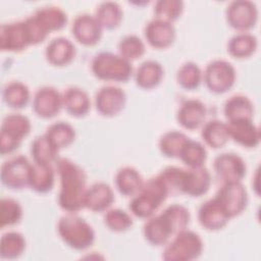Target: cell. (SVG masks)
Returning a JSON list of instances; mask_svg holds the SVG:
<instances>
[{"mask_svg":"<svg viewBox=\"0 0 261 261\" xmlns=\"http://www.w3.org/2000/svg\"><path fill=\"white\" fill-rule=\"evenodd\" d=\"M60 178L58 195L59 206L69 213L85 208L87 193V175L85 170L67 158H59L56 162Z\"/></svg>","mask_w":261,"mask_h":261,"instance_id":"obj_1","label":"cell"},{"mask_svg":"<svg viewBox=\"0 0 261 261\" xmlns=\"http://www.w3.org/2000/svg\"><path fill=\"white\" fill-rule=\"evenodd\" d=\"M190 220V212L185 206L172 204L159 215L148 218L143 229L144 237L153 246H163L172 237L187 229Z\"/></svg>","mask_w":261,"mask_h":261,"instance_id":"obj_2","label":"cell"},{"mask_svg":"<svg viewBox=\"0 0 261 261\" xmlns=\"http://www.w3.org/2000/svg\"><path fill=\"white\" fill-rule=\"evenodd\" d=\"M168 192L158 175L144 182L141 191L129 203L132 213L139 218H150L168 197Z\"/></svg>","mask_w":261,"mask_h":261,"instance_id":"obj_3","label":"cell"},{"mask_svg":"<svg viewBox=\"0 0 261 261\" xmlns=\"http://www.w3.org/2000/svg\"><path fill=\"white\" fill-rule=\"evenodd\" d=\"M93 74L106 82H127L133 75L134 68L130 61L119 54L111 52H100L94 56L91 62Z\"/></svg>","mask_w":261,"mask_h":261,"instance_id":"obj_4","label":"cell"},{"mask_svg":"<svg viewBox=\"0 0 261 261\" xmlns=\"http://www.w3.org/2000/svg\"><path fill=\"white\" fill-rule=\"evenodd\" d=\"M57 230L61 240L68 247L77 251L89 249L95 242L93 227L76 215L62 216L58 221Z\"/></svg>","mask_w":261,"mask_h":261,"instance_id":"obj_5","label":"cell"},{"mask_svg":"<svg viewBox=\"0 0 261 261\" xmlns=\"http://www.w3.org/2000/svg\"><path fill=\"white\" fill-rule=\"evenodd\" d=\"M202 239L195 231L185 229L175 234L165 247L162 258L166 261H192L203 252Z\"/></svg>","mask_w":261,"mask_h":261,"instance_id":"obj_6","label":"cell"},{"mask_svg":"<svg viewBox=\"0 0 261 261\" xmlns=\"http://www.w3.org/2000/svg\"><path fill=\"white\" fill-rule=\"evenodd\" d=\"M32 128L29 117L20 113H11L3 118L0 132V152L7 155L19 148L22 140Z\"/></svg>","mask_w":261,"mask_h":261,"instance_id":"obj_7","label":"cell"},{"mask_svg":"<svg viewBox=\"0 0 261 261\" xmlns=\"http://www.w3.org/2000/svg\"><path fill=\"white\" fill-rule=\"evenodd\" d=\"M236 69L231 63L217 59L211 61L205 68L203 80L210 92L223 94L229 91L236 83Z\"/></svg>","mask_w":261,"mask_h":261,"instance_id":"obj_8","label":"cell"},{"mask_svg":"<svg viewBox=\"0 0 261 261\" xmlns=\"http://www.w3.org/2000/svg\"><path fill=\"white\" fill-rule=\"evenodd\" d=\"M225 16L230 28L240 33H247L256 25L258 10L256 5L251 1L237 0L228 4Z\"/></svg>","mask_w":261,"mask_h":261,"instance_id":"obj_9","label":"cell"},{"mask_svg":"<svg viewBox=\"0 0 261 261\" xmlns=\"http://www.w3.org/2000/svg\"><path fill=\"white\" fill-rule=\"evenodd\" d=\"M229 218L240 215L247 207L248 193L242 181L224 182L215 195Z\"/></svg>","mask_w":261,"mask_h":261,"instance_id":"obj_10","label":"cell"},{"mask_svg":"<svg viewBox=\"0 0 261 261\" xmlns=\"http://www.w3.org/2000/svg\"><path fill=\"white\" fill-rule=\"evenodd\" d=\"M32 163L24 156H15L5 161L1 166V181L11 190H21L29 186Z\"/></svg>","mask_w":261,"mask_h":261,"instance_id":"obj_11","label":"cell"},{"mask_svg":"<svg viewBox=\"0 0 261 261\" xmlns=\"http://www.w3.org/2000/svg\"><path fill=\"white\" fill-rule=\"evenodd\" d=\"M125 92L116 86L108 85L98 90L95 96L97 111L106 117H112L122 111L125 106Z\"/></svg>","mask_w":261,"mask_h":261,"instance_id":"obj_12","label":"cell"},{"mask_svg":"<svg viewBox=\"0 0 261 261\" xmlns=\"http://www.w3.org/2000/svg\"><path fill=\"white\" fill-rule=\"evenodd\" d=\"M216 176L224 182L242 181L247 172V166L242 157L234 153H222L214 159Z\"/></svg>","mask_w":261,"mask_h":261,"instance_id":"obj_13","label":"cell"},{"mask_svg":"<svg viewBox=\"0 0 261 261\" xmlns=\"http://www.w3.org/2000/svg\"><path fill=\"white\" fill-rule=\"evenodd\" d=\"M62 107V95L53 87H42L34 95L33 110L39 117L52 118L60 112Z\"/></svg>","mask_w":261,"mask_h":261,"instance_id":"obj_14","label":"cell"},{"mask_svg":"<svg viewBox=\"0 0 261 261\" xmlns=\"http://www.w3.org/2000/svg\"><path fill=\"white\" fill-rule=\"evenodd\" d=\"M31 45L24 21L4 23L0 28V48L2 51L19 52Z\"/></svg>","mask_w":261,"mask_h":261,"instance_id":"obj_15","label":"cell"},{"mask_svg":"<svg viewBox=\"0 0 261 261\" xmlns=\"http://www.w3.org/2000/svg\"><path fill=\"white\" fill-rule=\"evenodd\" d=\"M102 27L94 15L79 14L72 22L71 32L74 39L82 45L94 46L102 37Z\"/></svg>","mask_w":261,"mask_h":261,"instance_id":"obj_16","label":"cell"},{"mask_svg":"<svg viewBox=\"0 0 261 261\" xmlns=\"http://www.w3.org/2000/svg\"><path fill=\"white\" fill-rule=\"evenodd\" d=\"M144 35L151 47L165 49L174 42L175 29L171 22L155 17L146 24Z\"/></svg>","mask_w":261,"mask_h":261,"instance_id":"obj_17","label":"cell"},{"mask_svg":"<svg viewBox=\"0 0 261 261\" xmlns=\"http://www.w3.org/2000/svg\"><path fill=\"white\" fill-rule=\"evenodd\" d=\"M229 216L215 199L205 201L198 210V220L207 230L215 231L223 228L229 221Z\"/></svg>","mask_w":261,"mask_h":261,"instance_id":"obj_18","label":"cell"},{"mask_svg":"<svg viewBox=\"0 0 261 261\" xmlns=\"http://www.w3.org/2000/svg\"><path fill=\"white\" fill-rule=\"evenodd\" d=\"M229 139L246 148H255L260 143V130L252 119H239L227 122Z\"/></svg>","mask_w":261,"mask_h":261,"instance_id":"obj_19","label":"cell"},{"mask_svg":"<svg viewBox=\"0 0 261 261\" xmlns=\"http://www.w3.org/2000/svg\"><path fill=\"white\" fill-rule=\"evenodd\" d=\"M207 109L204 103L198 99L185 101L178 108L176 119L186 129H196L200 127L206 118Z\"/></svg>","mask_w":261,"mask_h":261,"instance_id":"obj_20","label":"cell"},{"mask_svg":"<svg viewBox=\"0 0 261 261\" xmlns=\"http://www.w3.org/2000/svg\"><path fill=\"white\" fill-rule=\"evenodd\" d=\"M211 185V175L204 166L186 169L182 194L191 197H200L206 194Z\"/></svg>","mask_w":261,"mask_h":261,"instance_id":"obj_21","label":"cell"},{"mask_svg":"<svg viewBox=\"0 0 261 261\" xmlns=\"http://www.w3.org/2000/svg\"><path fill=\"white\" fill-rule=\"evenodd\" d=\"M47 61L54 66H65L75 57V47L66 38H55L46 47Z\"/></svg>","mask_w":261,"mask_h":261,"instance_id":"obj_22","label":"cell"},{"mask_svg":"<svg viewBox=\"0 0 261 261\" xmlns=\"http://www.w3.org/2000/svg\"><path fill=\"white\" fill-rule=\"evenodd\" d=\"M114 202V194L110 186L99 181L87 189L85 208L93 212L106 211Z\"/></svg>","mask_w":261,"mask_h":261,"instance_id":"obj_23","label":"cell"},{"mask_svg":"<svg viewBox=\"0 0 261 261\" xmlns=\"http://www.w3.org/2000/svg\"><path fill=\"white\" fill-rule=\"evenodd\" d=\"M63 107L67 113L74 117H83L91 108V101L86 91L77 87H70L62 94Z\"/></svg>","mask_w":261,"mask_h":261,"instance_id":"obj_24","label":"cell"},{"mask_svg":"<svg viewBox=\"0 0 261 261\" xmlns=\"http://www.w3.org/2000/svg\"><path fill=\"white\" fill-rule=\"evenodd\" d=\"M55 172L51 164L33 163L30 170L29 187L37 193L45 194L52 190L54 186Z\"/></svg>","mask_w":261,"mask_h":261,"instance_id":"obj_25","label":"cell"},{"mask_svg":"<svg viewBox=\"0 0 261 261\" xmlns=\"http://www.w3.org/2000/svg\"><path fill=\"white\" fill-rule=\"evenodd\" d=\"M114 181L118 192L125 197L137 195L144 186L141 173L130 166L120 168L115 175Z\"/></svg>","mask_w":261,"mask_h":261,"instance_id":"obj_26","label":"cell"},{"mask_svg":"<svg viewBox=\"0 0 261 261\" xmlns=\"http://www.w3.org/2000/svg\"><path fill=\"white\" fill-rule=\"evenodd\" d=\"M164 70L162 65L155 60L144 61L137 69L135 79L137 85L145 90L156 88L162 81Z\"/></svg>","mask_w":261,"mask_h":261,"instance_id":"obj_27","label":"cell"},{"mask_svg":"<svg viewBox=\"0 0 261 261\" xmlns=\"http://www.w3.org/2000/svg\"><path fill=\"white\" fill-rule=\"evenodd\" d=\"M223 112L227 122L239 119H252L254 106L248 97L244 95H234L226 100Z\"/></svg>","mask_w":261,"mask_h":261,"instance_id":"obj_28","label":"cell"},{"mask_svg":"<svg viewBox=\"0 0 261 261\" xmlns=\"http://www.w3.org/2000/svg\"><path fill=\"white\" fill-rule=\"evenodd\" d=\"M201 137L209 147L213 149L222 148L229 140L227 123L218 119L209 120L203 125Z\"/></svg>","mask_w":261,"mask_h":261,"instance_id":"obj_29","label":"cell"},{"mask_svg":"<svg viewBox=\"0 0 261 261\" xmlns=\"http://www.w3.org/2000/svg\"><path fill=\"white\" fill-rule=\"evenodd\" d=\"M34 16L48 34L63 29L67 23L66 13L56 6L42 7L35 12Z\"/></svg>","mask_w":261,"mask_h":261,"instance_id":"obj_30","label":"cell"},{"mask_svg":"<svg viewBox=\"0 0 261 261\" xmlns=\"http://www.w3.org/2000/svg\"><path fill=\"white\" fill-rule=\"evenodd\" d=\"M257 39L249 33H239L234 35L227 44V51L230 56L244 59L250 57L257 49Z\"/></svg>","mask_w":261,"mask_h":261,"instance_id":"obj_31","label":"cell"},{"mask_svg":"<svg viewBox=\"0 0 261 261\" xmlns=\"http://www.w3.org/2000/svg\"><path fill=\"white\" fill-rule=\"evenodd\" d=\"M122 14V10L118 3L107 1L101 3L97 7L94 16L103 30H114L120 24Z\"/></svg>","mask_w":261,"mask_h":261,"instance_id":"obj_32","label":"cell"},{"mask_svg":"<svg viewBox=\"0 0 261 261\" xmlns=\"http://www.w3.org/2000/svg\"><path fill=\"white\" fill-rule=\"evenodd\" d=\"M30 90L27 85L21 82L8 83L2 92V97L6 105L14 109L25 107L30 101Z\"/></svg>","mask_w":261,"mask_h":261,"instance_id":"obj_33","label":"cell"},{"mask_svg":"<svg viewBox=\"0 0 261 261\" xmlns=\"http://www.w3.org/2000/svg\"><path fill=\"white\" fill-rule=\"evenodd\" d=\"M45 136L58 150H60L73 143L75 139V130L69 123L57 121L48 126Z\"/></svg>","mask_w":261,"mask_h":261,"instance_id":"obj_34","label":"cell"},{"mask_svg":"<svg viewBox=\"0 0 261 261\" xmlns=\"http://www.w3.org/2000/svg\"><path fill=\"white\" fill-rule=\"evenodd\" d=\"M58 151L45 134L37 137L31 145V154L35 163L51 164L56 160Z\"/></svg>","mask_w":261,"mask_h":261,"instance_id":"obj_35","label":"cell"},{"mask_svg":"<svg viewBox=\"0 0 261 261\" xmlns=\"http://www.w3.org/2000/svg\"><path fill=\"white\" fill-rule=\"evenodd\" d=\"M25 249L24 237L17 231L4 233L0 242V255L3 259H16Z\"/></svg>","mask_w":261,"mask_h":261,"instance_id":"obj_36","label":"cell"},{"mask_svg":"<svg viewBox=\"0 0 261 261\" xmlns=\"http://www.w3.org/2000/svg\"><path fill=\"white\" fill-rule=\"evenodd\" d=\"M178 158H180V160L190 168H197L204 165L207 159V151L200 142L189 138L185 143Z\"/></svg>","mask_w":261,"mask_h":261,"instance_id":"obj_37","label":"cell"},{"mask_svg":"<svg viewBox=\"0 0 261 261\" xmlns=\"http://www.w3.org/2000/svg\"><path fill=\"white\" fill-rule=\"evenodd\" d=\"M189 138L181 132L169 130L159 140L160 152L168 158H178L185 143Z\"/></svg>","mask_w":261,"mask_h":261,"instance_id":"obj_38","label":"cell"},{"mask_svg":"<svg viewBox=\"0 0 261 261\" xmlns=\"http://www.w3.org/2000/svg\"><path fill=\"white\" fill-rule=\"evenodd\" d=\"M203 80V73L200 67L194 62L184 63L177 70V84L185 90H196Z\"/></svg>","mask_w":261,"mask_h":261,"instance_id":"obj_39","label":"cell"},{"mask_svg":"<svg viewBox=\"0 0 261 261\" xmlns=\"http://www.w3.org/2000/svg\"><path fill=\"white\" fill-rule=\"evenodd\" d=\"M185 172L186 169L184 168L176 166H168L158 174L159 178L166 188L169 196L182 194Z\"/></svg>","mask_w":261,"mask_h":261,"instance_id":"obj_40","label":"cell"},{"mask_svg":"<svg viewBox=\"0 0 261 261\" xmlns=\"http://www.w3.org/2000/svg\"><path fill=\"white\" fill-rule=\"evenodd\" d=\"M22 208L18 201L12 198H2L0 201V227L11 226L20 221Z\"/></svg>","mask_w":261,"mask_h":261,"instance_id":"obj_41","label":"cell"},{"mask_svg":"<svg viewBox=\"0 0 261 261\" xmlns=\"http://www.w3.org/2000/svg\"><path fill=\"white\" fill-rule=\"evenodd\" d=\"M118 52L124 59L133 61L141 58L145 54L146 47L138 36L128 35L122 38L118 43Z\"/></svg>","mask_w":261,"mask_h":261,"instance_id":"obj_42","label":"cell"},{"mask_svg":"<svg viewBox=\"0 0 261 261\" xmlns=\"http://www.w3.org/2000/svg\"><path fill=\"white\" fill-rule=\"evenodd\" d=\"M184 11V2L180 0H159L155 3L154 13L156 18L173 22L180 17Z\"/></svg>","mask_w":261,"mask_h":261,"instance_id":"obj_43","label":"cell"},{"mask_svg":"<svg viewBox=\"0 0 261 261\" xmlns=\"http://www.w3.org/2000/svg\"><path fill=\"white\" fill-rule=\"evenodd\" d=\"M104 223L110 230L121 232L132 227L133 219L130 215L124 210L115 208L110 209L105 213Z\"/></svg>","mask_w":261,"mask_h":261,"instance_id":"obj_44","label":"cell"},{"mask_svg":"<svg viewBox=\"0 0 261 261\" xmlns=\"http://www.w3.org/2000/svg\"><path fill=\"white\" fill-rule=\"evenodd\" d=\"M23 21L27 28L31 45H37L43 42L49 35L34 15L27 17Z\"/></svg>","mask_w":261,"mask_h":261,"instance_id":"obj_45","label":"cell"}]
</instances>
